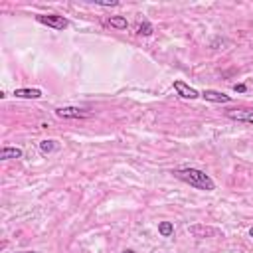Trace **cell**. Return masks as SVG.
Wrapping results in <instances>:
<instances>
[{
    "label": "cell",
    "instance_id": "obj_1",
    "mask_svg": "<svg viewBox=\"0 0 253 253\" xmlns=\"http://www.w3.org/2000/svg\"><path fill=\"white\" fill-rule=\"evenodd\" d=\"M172 174L182 180L184 184L196 188V190H204V192H211L215 190V182L204 172V170H198V168H178V170H172Z\"/></svg>",
    "mask_w": 253,
    "mask_h": 253
},
{
    "label": "cell",
    "instance_id": "obj_2",
    "mask_svg": "<svg viewBox=\"0 0 253 253\" xmlns=\"http://www.w3.org/2000/svg\"><path fill=\"white\" fill-rule=\"evenodd\" d=\"M36 22H40V24H43L47 28H53V30H65L69 26V20L59 16V14H38Z\"/></svg>",
    "mask_w": 253,
    "mask_h": 253
},
{
    "label": "cell",
    "instance_id": "obj_3",
    "mask_svg": "<svg viewBox=\"0 0 253 253\" xmlns=\"http://www.w3.org/2000/svg\"><path fill=\"white\" fill-rule=\"evenodd\" d=\"M55 117H59V119H87V117H91V113H87L79 107H57Z\"/></svg>",
    "mask_w": 253,
    "mask_h": 253
},
{
    "label": "cell",
    "instance_id": "obj_4",
    "mask_svg": "<svg viewBox=\"0 0 253 253\" xmlns=\"http://www.w3.org/2000/svg\"><path fill=\"white\" fill-rule=\"evenodd\" d=\"M225 117L237 123L253 125V109H231V111H225Z\"/></svg>",
    "mask_w": 253,
    "mask_h": 253
},
{
    "label": "cell",
    "instance_id": "obj_5",
    "mask_svg": "<svg viewBox=\"0 0 253 253\" xmlns=\"http://www.w3.org/2000/svg\"><path fill=\"white\" fill-rule=\"evenodd\" d=\"M188 231L194 237H200V239H204V237H219L221 235V231L217 227H210V225H192Z\"/></svg>",
    "mask_w": 253,
    "mask_h": 253
},
{
    "label": "cell",
    "instance_id": "obj_6",
    "mask_svg": "<svg viewBox=\"0 0 253 253\" xmlns=\"http://www.w3.org/2000/svg\"><path fill=\"white\" fill-rule=\"evenodd\" d=\"M200 97L206 99V101H210V103H229V101H231V95H225V93H221V91H213V89H206V91H202Z\"/></svg>",
    "mask_w": 253,
    "mask_h": 253
},
{
    "label": "cell",
    "instance_id": "obj_7",
    "mask_svg": "<svg viewBox=\"0 0 253 253\" xmlns=\"http://www.w3.org/2000/svg\"><path fill=\"white\" fill-rule=\"evenodd\" d=\"M174 89H176V93L182 97V99H198L200 97V93L194 89V87H190V85H186L184 81H174Z\"/></svg>",
    "mask_w": 253,
    "mask_h": 253
},
{
    "label": "cell",
    "instance_id": "obj_8",
    "mask_svg": "<svg viewBox=\"0 0 253 253\" xmlns=\"http://www.w3.org/2000/svg\"><path fill=\"white\" fill-rule=\"evenodd\" d=\"M14 97H18V99H42L43 93H42V89H16Z\"/></svg>",
    "mask_w": 253,
    "mask_h": 253
},
{
    "label": "cell",
    "instance_id": "obj_9",
    "mask_svg": "<svg viewBox=\"0 0 253 253\" xmlns=\"http://www.w3.org/2000/svg\"><path fill=\"white\" fill-rule=\"evenodd\" d=\"M22 148H16V146H4L0 150V158L2 160H10V158H22Z\"/></svg>",
    "mask_w": 253,
    "mask_h": 253
},
{
    "label": "cell",
    "instance_id": "obj_10",
    "mask_svg": "<svg viewBox=\"0 0 253 253\" xmlns=\"http://www.w3.org/2000/svg\"><path fill=\"white\" fill-rule=\"evenodd\" d=\"M107 24H109L111 28H117V30H126V26H128V22H126L125 16H111V18L107 20Z\"/></svg>",
    "mask_w": 253,
    "mask_h": 253
},
{
    "label": "cell",
    "instance_id": "obj_11",
    "mask_svg": "<svg viewBox=\"0 0 253 253\" xmlns=\"http://www.w3.org/2000/svg\"><path fill=\"white\" fill-rule=\"evenodd\" d=\"M158 233H160L162 237H170V235L174 233V223H172V221H160V223H158Z\"/></svg>",
    "mask_w": 253,
    "mask_h": 253
},
{
    "label": "cell",
    "instance_id": "obj_12",
    "mask_svg": "<svg viewBox=\"0 0 253 253\" xmlns=\"http://www.w3.org/2000/svg\"><path fill=\"white\" fill-rule=\"evenodd\" d=\"M152 32H154V28H152V24H150L148 20L140 22V24H138V28H136V34H138V36H150Z\"/></svg>",
    "mask_w": 253,
    "mask_h": 253
},
{
    "label": "cell",
    "instance_id": "obj_13",
    "mask_svg": "<svg viewBox=\"0 0 253 253\" xmlns=\"http://www.w3.org/2000/svg\"><path fill=\"white\" fill-rule=\"evenodd\" d=\"M40 150H42L43 154L55 150V140H42V142H40Z\"/></svg>",
    "mask_w": 253,
    "mask_h": 253
},
{
    "label": "cell",
    "instance_id": "obj_14",
    "mask_svg": "<svg viewBox=\"0 0 253 253\" xmlns=\"http://www.w3.org/2000/svg\"><path fill=\"white\" fill-rule=\"evenodd\" d=\"M95 4H97V6H105V8H107V6H119L117 0H111V2H99V0H95Z\"/></svg>",
    "mask_w": 253,
    "mask_h": 253
},
{
    "label": "cell",
    "instance_id": "obj_15",
    "mask_svg": "<svg viewBox=\"0 0 253 253\" xmlns=\"http://www.w3.org/2000/svg\"><path fill=\"white\" fill-rule=\"evenodd\" d=\"M233 91H237V93H245V91H247V87H245L243 83H239V85H233Z\"/></svg>",
    "mask_w": 253,
    "mask_h": 253
},
{
    "label": "cell",
    "instance_id": "obj_16",
    "mask_svg": "<svg viewBox=\"0 0 253 253\" xmlns=\"http://www.w3.org/2000/svg\"><path fill=\"white\" fill-rule=\"evenodd\" d=\"M123 253H134V251H132V249H126V251H123Z\"/></svg>",
    "mask_w": 253,
    "mask_h": 253
},
{
    "label": "cell",
    "instance_id": "obj_17",
    "mask_svg": "<svg viewBox=\"0 0 253 253\" xmlns=\"http://www.w3.org/2000/svg\"><path fill=\"white\" fill-rule=\"evenodd\" d=\"M249 237H253V227H251V229H249Z\"/></svg>",
    "mask_w": 253,
    "mask_h": 253
},
{
    "label": "cell",
    "instance_id": "obj_18",
    "mask_svg": "<svg viewBox=\"0 0 253 253\" xmlns=\"http://www.w3.org/2000/svg\"><path fill=\"white\" fill-rule=\"evenodd\" d=\"M18 253H36V251H18Z\"/></svg>",
    "mask_w": 253,
    "mask_h": 253
}]
</instances>
